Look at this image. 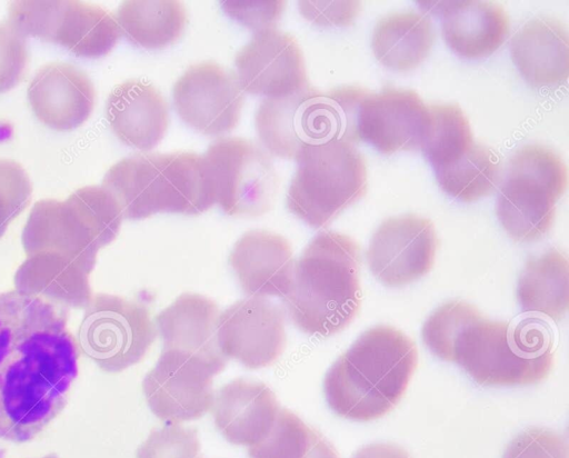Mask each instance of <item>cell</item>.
<instances>
[{"label": "cell", "mask_w": 569, "mask_h": 458, "mask_svg": "<svg viewBox=\"0 0 569 458\" xmlns=\"http://www.w3.org/2000/svg\"><path fill=\"white\" fill-rule=\"evenodd\" d=\"M69 308L17 289L0 292V438L27 442L64 409L78 376Z\"/></svg>", "instance_id": "6da1fadb"}, {"label": "cell", "mask_w": 569, "mask_h": 458, "mask_svg": "<svg viewBox=\"0 0 569 458\" xmlns=\"http://www.w3.org/2000/svg\"><path fill=\"white\" fill-rule=\"evenodd\" d=\"M543 322L492 321L455 300L427 318L421 336L435 356L458 364L481 386H527L543 380L553 365V340Z\"/></svg>", "instance_id": "7a4b0ae2"}, {"label": "cell", "mask_w": 569, "mask_h": 458, "mask_svg": "<svg viewBox=\"0 0 569 458\" xmlns=\"http://www.w3.org/2000/svg\"><path fill=\"white\" fill-rule=\"evenodd\" d=\"M417 364V347L403 332L390 326L370 328L327 371L326 400L343 418L378 419L400 401Z\"/></svg>", "instance_id": "3957f363"}, {"label": "cell", "mask_w": 569, "mask_h": 458, "mask_svg": "<svg viewBox=\"0 0 569 458\" xmlns=\"http://www.w3.org/2000/svg\"><path fill=\"white\" fill-rule=\"evenodd\" d=\"M360 248L349 236L321 231L293 266L282 298L291 322L310 335L332 336L357 316L361 303Z\"/></svg>", "instance_id": "277c9868"}, {"label": "cell", "mask_w": 569, "mask_h": 458, "mask_svg": "<svg viewBox=\"0 0 569 458\" xmlns=\"http://www.w3.org/2000/svg\"><path fill=\"white\" fill-rule=\"evenodd\" d=\"M102 187L130 220L159 212L200 215L214 203L207 162L193 152L127 157L107 171Z\"/></svg>", "instance_id": "5b68a950"}, {"label": "cell", "mask_w": 569, "mask_h": 458, "mask_svg": "<svg viewBox=\"0 0 569 458\" xmlns=\"http://www.w3.org/2000/svg\"><path fill=\"white\" fill-rule=\"evenodd\" d=\"M122 211L102 186H88L67 200H40L22 231L28 257L59 255L90 275L100 248L112 242L121 227Z\"/></svg>", "instance_id": "8992f818"}, {"label": "cell", "mask_w": 569, "mask_h": 458, "mask_svg": "<svg viewBox=\"0 0 569 458\" xmlns=\"http://www.w3.org/2000/svg\"><path fill=\"white\" fill-rule=\"evenodd\" d=\"M366 93L355 87L320 92L312 87L280 97L264 98L254 125L263 147L272 156L295 159L307 146L328 141L358 142V104Z\"/></svg>", "instance_id": "52a82bcc"}, {"label": "cell", "mask_w": 569, "mask_h": 458, "mask_svg": "<svg viewBox=\"0 0 569 458\" xmlns=\"http://www.w3.org/2000/svg\"><path fill=\"white\" fill-rule=\"evenodd\" d=\"M295 159L297 170L287 192V207L312 228L327 227L366 193V163L353 143L307 146Z\"/></svg>", "instance_id": "ba28073f"}, {"label": "cell", "mask_w": 569, "mask_h": 458, "mask_svg": "<svg viewBox=\"0 0 569 458\" xmlns=\"http://www.w3.org/2000/svg\"><path fill=\"white\" fill-rule=\"evenodd\" d=\"M567 187V168L551 149L528 145L509 160L496 202L497 217L519 242H533L551 229L556 202Z\"/></svg>", "instance_id": "9c48e42d"}, {"label": "cell", "mask_w": 569, "mask_h": 458, "mask_svg": "<svg viewBox=\"0 0 569 458\" xmlns=\"http://www.w3.org/2000/svg\"><path fill=\"white\" fill-rule=\"evenodd\" d=\"M419 148L440 188L452 198L471 202L491 193L499 182V158L475 142L469 121L456 104L428 107Z\"/></svg>", "instance_id": "30bf717a"}, {"label": "cell", "mask_w": 569, "mask_h": 458, "mask_svg": "<svg viewBox=\"0 0 569 458\" xmlns=\"http://www.w3.org/2000/svg\"><path fill=\"white\" fill-rule=\"evenodd\" d=\"M157 335L143 303L98 293L84 308L77 342L100 369L119 372L139 362Z\"/></svg>", "instance_id": "8fae6325"}, {"label": "cell", "mask_w": 569, "mask_h": 458, "mask_svg": "<svg viewBox=\"0 0 569 458\" xmlns=\"http://www.w3.org/2000/svg\"><path fill=\"white\" fill-rule=\"evenodd\" d=\"M8 22L24 37L59 44L87 59L108 54L121 36L107 10L73 0L14 1Z\"/></svg>", "instance_id": "7c38bea8"}, {"label": "cell", "mask_w": 569, "mask_h": 458, "mask_svg": "<svg viewBox=\"0 0 569 458\" xmlns=\"http://www.w3.org/2000/svg\"><path fill=\"white\" fill-rule=\"evenodd\" d=\"M214 202L229 216L257 217L272 207L278 177L269 155L241 138H221L203 156Z\"/></svg>", "instance_id": "4fadbf2b"}, {"label": "cell", "mask_w": 569, "mask_h": 458, "mask_svg": "<svg viewBox=\"0 0 569 458\" xmlns=\"http://www.w3.org/2000/svg\"><path fill=\"white\" fill-rule=\"evenodd\" d=\"M172 99L187 126L206 136H220L237 127L244 97L234 74L206 61L189 67L176 81Z\"/></svg>", "instance_id": "5bb4252c"}, {"label": "cell", "mask_w": 569, "mask_h": 458, "mask_svg": "<svg viewBox=\"0 0 569 458\" xmlns=\"http://www.w3.org/2000/svg\"><path fill=\"white\" fill-rule=\"evenodd\" d=\"M433 223L416 215L386 219L372 235L366 259L371 273L388 287H401L427 275L435 261Z\"/></svg>", "instance_id": "9a60e30c"}, {"label": "cell", "mask_w": 569, "mask_h": 458, "mask_svg": "<svg viewBox=\"0 0 569 458\" xmlns=\"http://www.w3.org/2000/svg\"><path fill=\"white\" fill-rule=\"evenodd\" d=\"M216 374L200 360L177 350H164L144 376L142 389L151 411L169 424L202 417L213 405Z\"/></svg>", "instance_id": "2e32d148"}, {"label": "cell", "mask_w": 569, "mask_h": 458, "mask_svg": "<svg viewBox=\"0 0 569 458\" xmlns=\"http://www.w3.org/2000/svg\"><path fill=\"white\" fill-rule=\"evenodd\" d=\"M284 312L263 297L240 299L219 315L221 354L250 369L274 362L286 347Z\"/></svg>", "instance_id": "e0dca14e"}, {"label": "cell", "mask_w": 569, "mask_h": 458, "mask_svg": "<svg viewBox=\"0 0 569 458\" xmlns=\"http://www.w3.org/2000/svg\"><path fill=\"white\" fill-rule=\"evenodd\" d=\"M234 66L241 90L250 94L280 98L310 87L296 38L278 29L254 33Z\"/></svg>", "instance_id": "ac0fdd59"}, {"label": "cell", "mask_w": 569, "mask_h": 458, "mask_svg": "<svg viewBox=\"0 0 569 458\" xmlns=\"http://www.w3.org/2000/svg\"><path fill=\"white\" fill-rule=\"evenodd\" d=\"M428 122V107L417 92L383 88L365 93L356 119L357 138L390 155L419 148Z\"/></svg>", "instance_id": "d6986e66"}, {"label": "cell", "mask_w": 569, "mask_h": 458, "mask_svg": "<svg viewBox=\"0 0 569 458\" xmlns=\"http://www.w3.org/2000/svg\"><path fill=\"white\" fill-rule=\"evenodd\" d=\"M426 13L437 16L449 48L466 59H482L505 42L509 18L503 8L488 1H418Z\"/></svg>", "instance_id": "ffe728a7"}, {"label": "cell", "mask_w": 569, "mask_h": 458, "mask_svg": "<svg viewBox=\"0 0 569 458\" xmlns=\"http://www.w3.org/2000/svg\"><path fill=\"white\" fill-rule=\"evenodd\" d=\"M28 99L42 123L53 130L70 131L90 117L96 91L82 70L53 62L36 73L28 88Z\"/></svg>", "instance_id": "44dd1931"}, {"label": "cell", "mask_w": 569, "mask_h": 458, "mask_svg": "<svg viewBox=\"0 0 569 458\" xmlns=\"http://www.w3.org/2000/svg\"><path fill=\"white\" fill-rule=\"evenodd\" d=\"M219 315L213 300L198 293L180 295L156 317L163 349L188 354L207 365L216 375L221 372L228 359L221 354L218 344Z\"/></svg>", "instance_id": "7402d4cb"}, {"label": "cell", "mask_w": 569, "mask_h": 458, "mask_svg": "<svg viewBox=\"0 0 569 458\" xmlns=\"http://www.w3.org/2000/svg\"><path fill=\"white\" fill-rule=\"evenodd\" d=\"M229 263L249 297L283 298L289 291L295 261L282 236L266 230L246 232L234 243Z\"/></svg>", "instance_id": "603a6c76"}, {"label": "cell", "mask_w": 569, "mask_h": 458, "mask_svg": "<svg viewBox=\"0 0 569 458\" xmlns=\"http://www.w3.org/2000/svg\"><path fill=\"white\" fill-rule=\"evenodd\" d=\"M106 114L118 139L142 151L159 145L169 123L162 94L153 86L138 80L124 81L110 92Z\"/></svg>", "instance_id": "cb8c5ba5"}, {"label": "cell", "mask_w": 569, "mask_h": 458, "mask_svg": "<svg viewBox=\"0 0 569 458\" xmlns=\"http://www.w3.org/2000/svg\"><path fill=\"white\" fill-rule=\"evenodd\" d=\"M216 427L233 445L252 446L271 429L280 406L273 391L262 382L238 378L214 396Z\"/></svg>", "instance_id": "d4e9b609"}, {"label": "cell", "mask_w": 569, "mask_h": 458, "mask_svg": "<svg viewBox=\"0 0 569 458\" xmlns=\"http://www.w3.org/2000/svg\"><path fill=\"white\" fill-rule=\"evenodd\" d=\"M510 54L532 87L553 88L568 79V32L553 18L538 17L525 23L511 38Z\"/></svg>", "instance_id": "484cf974"}, {"label": "cell", "mask_w": 569, "mask_h": 458, "mask_svg": "<svg viewBox=\"0 0 569 458\" xmlns=\"http://www.w3.org/2000/svg\"><path fill=\"white\" fill-rule=\"evenodd\" d=\"M14 286L68 308H86L92 298L89 275L56 253L28 257L14 275Z\"/></svg>", "instance_id": "4316f807"}, {"label": "cell", "mask_w": 569, "mask_h": 458, "mask_svg": "<svg viewBox=\"0 0 569 458\" xmlns=\"http://www.w3.org/2000/svg\"><path fill=\"white\" fill-rule=\"evenodd\" d=\"M433 41L435 31L429 16L401 12L386 16L377 22L371 48L382 66L409 71L428 57Z\"/></svg>", "instance_id": "83f0119b"}, {"label": "cell", "mask_w": 569, "mask_h": 458, "mask_svg": "<svg viewBox=\"0 0 569 458\" xmlns=\"http://www.w3.org/2000/svg\"><path fill=\"white\" fill-rule=\"evenodd\" d=\"M568 270V258L558 249L530 257L517 286L521 310L562 319L569 303Z\"/></svg>", "instance_id": "f1b7e54d"}, {"label": "cell", "mask_w": 569, "mask_h": 458, "mask_svg": "<svg viewBox=\"0 0 569 458\" xmlns=\"http://www.w3.org/2000/svg\"><path fill=\"white\" fill-rule=\"evenodd\" d=\"M116 20L131 44L156 50L181 37L187 16L179 1L129 0L119 7Z\"/></svg>", "instance_id": "f546056e"}, {"label": "cell", "mask_w": 569, "mask_h": 458, "mask_svg": "<svg viewBox=\"0 0 569 458\" xmlns=\"http://www.w3.org/2000/svg\"><path fill=\"white\" fill-rule=\"evenodd\" d=\"M319 431L280 408L269 432L248 447L249 458H303Z\"/></svg>", "instance_id": "4dcf8cb0"}, {"label": "cell", "mask_w": 569, "mask_h": 458, "mask_svg": "<svg viewBox=\"0 0 569 458\" xmlns=\"http://www.w3.org/2000/svg\"><path fill=\"white\" fill-rule=\"evenodd\" d=\"M137 458H202L198 431L167 422L164 427L150 431L138 448Z\"/></svg>", "instance_id": "1f68e13d"}, {"label": "cell", "mask_w": 569, "mask_h": 458, "mask_svg": "<svg viewBox=\"0 0 569 458\" xmlns=\"http://www.w3.org/2000/svg\"><path fill=\"white\" fill-rule=\"evenodd\" d=\"M32 185L17 162L0 159V238L9 223L30 203Z\"/></svg>", "instance_id": "d6a6232c"}, {"label": "cell", "mask_w": 569, "mask_h": 458, "mask_svg": "<svg viewBox=\"0 0 569 458\" xmlns=\"http://www.w3.org/2000/svg\"><path fill=\"white\" fill-rule=\"evenodd\" d=\"M502 458H569L568 441L553 430L529 428L508 444Z\"/></svg>", "instance_id": "836d02e7"}, {"label": "cell", "mask_w": 569, "mask_h": 458, "mask_svg": "<svg viewBox=\"0 0 569 458\" xmlns=\"http://www.w3.org/2000/svg\"><path fill=\"white\" fill-rule=\"evenodd\" d=\"M28 63L26 37L9 22L0 24V93L13 89Z\"/></svg>", "instance_id": "e575fe53"}, {"label": "cell", "mask_w": 569, "mask_h": 458, "mask_svg": "<svg viewBox=\"0 0 569 458\" xmlns=\"http://www.w3.org/2000/svg\"><path fill=\"white\" fill-rule=\"evenodd\" d=\"M226 13L257 32L276 29L284 9L283 1H222Z\"/></svg>", "instance_id": "d590c367"}, {"label": "cell", "mask_w": 569, "mask_h": 458, "mask_svg": "<svg viewBox=\"0 0 569 458\" xmlns=\"http://www.w3.org/2000/svg\"><path fill=\"white\" fill-rule=\"evenodd\" d=\"M357 1H300L299 11L303 18L321 27L349 26L360 11Z\"/></svg>", "instance_id": "8d00e7d4"}, {"label": "cell", "mask_w": 569, "mask_h": 458, "mask_svg": "<svg viewBox=\"0 0 569 458\" xmlns=\"http://www.w3.org/2000/svg\"><path fill=\"white\" fill-rule=\"evenodd\" d=\"M351 458H411L401 447L392 444H371L359 450Z\"/></svg>", "instance_id": "74e56055"}, {"label": "cell", "mask_w": 569, "mask_h": 458, "mask_svg": "<svg viewBox=\"0 0 569 458\" xmlns=\"http://www.w3.org/2000/svg\"><path fill=\"white\" fill-rule=\"evenodd\" d=\"M303 458H339V455L335 447L318 432Z\"/></svg>", "instance_id": "f35d334b"}, {"label": "cell", "mask_w": 569, "mask_h": 458, "mask_svg": "<svg viewBox=\"0 0 569 458\" xmlns=\"http://www.w3.org/2000/svg\"><path fill=\"white\" fill-rule=\"evenodd\" d=\"M42 458H58V456H57V455L51 454V455H48V456L42 457Z\"/></svg>", "instance_id": "ab89813d"}]
</instances>
